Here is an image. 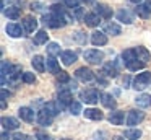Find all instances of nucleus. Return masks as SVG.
<instances>
[{"mask_svg": "<svg viewBox=\"0 0 151 140\" xmlns=\"http://www.w3.org/2000/svg\"><path fill=\"white\" fill-rule=\"evenodd\" d=\"M68 20H70L68 15H60V13H54V12H50V13H47V15L42 16L44 25L49 26V28H54V29L63 28V26L68 23Z\"/></svg>", "mask_w": 151, "mask_h": 140, "instance_id": "f257e3e1", "label": "nucleus"}, {"mask_svg": "<svg viewBox=\"0 0 151 140\" xmlns=\"http://www.w3.org/2000/svg\"><path fill=\"white\" fill-rule=\"evenodd\" d=\"M150 81H151V72H143V73H138L137 77L133 78L132 86H133L135 90H145V88L150 85Z\"/></svg>", "mask_w": 151, "mask_h": 140, "instance_id": "f03ea898", "label": "nucleus"}, {"mask_svg": "<svg viewBox=\"0 0 151 140\" xmlns=\"http://www.w3.org/2000/svg\"><path fill=\"white\" fill-rule=\"evenodd\" d=\"M83 57L89 64H101L102 59H104V54L101 51H96V49H88V51H85Z\"/></svg>", "mask_w": 151, "mask_h": 140, "instance_id": "7ed1b4c3", "label": "nucleus"}, {"mask_svg": "<svg viewBox=\"0 0 151 140\" xmlns=\"http://www.w3.org/2000/svg\"><path fill=\"white\" fill-rule=\"evenodd\" d=\"M143 119H145V112H143V111L133 109V111H130V112H128L125 122H127V125H137V124H140Z\"/></svg>", "mask_w": 151, "mask_h": 140, "instance_id": "20e7f679", "label": "nucleus"}, {"mask_svg": "<svg viewBox=\"0 0 151 140\" xmlns=\"http://www.w3.org/2000/svg\"><path fill=\"white\" fill-rule=\"evenodd\" d=\"M75 77L78 78V80H81V81H93L94 80V73H93V70L91 68H88V67H80L78 70L75 72Z\"/></svg>", "mask_w": 151, "mask_h": 140, "instance_id": "39448f33", "label": "nucleus"}, {"mask_svg": "<svg viewBox=\"0 0 151 140\" xmlns=\"http://www.w3.org/2000/svg\"><path fill=\"white\" fill-rule=\"evenodd\" d=\"M80 98H81L85 103H88V104H96L99 101V94H98V91H96V90H85V91H81V93H80Z\"/></svg>", "mask_w": 151, "mask_h": 140, "instance_id": "423d86ee", "label": "nucleus"}, {"mask_svg": "<svg viewBox=\"0 0 151 140\" xmlns=\"http://www.w3.org/2000/svg\"><path fill=\"white\" fill-rule=\"evenodd\" d=\"M59 103L62 106H70L73 103V96H72V90L70 88H63L59 91Z\"/></svg>", "mask_w": 151, "mask_h": 140, "instance_id": "0eeeda50", "label": "nucleus"}, {"mask_svg": "<svg viewBox=\"0 0 151 140\" xmlns=\"http://www.w3.org/2000/svg\"><path fill=\"white\" fill-rule=\"evenodd\" d=\"M23 33H24V28H21V25H18V23L7 25V34L10 38H21V36H24Z\"/></svg>", "mask_w": 151, "mask_h": 140, "instance_id": "6e6552de", "label": "nucleus"}, {"mask_svg": "<svg viewBox=\"0 0 151 140\" xmlns=\"http://www.w3.org/2000/svg\"><path fill=\"white\" fill-rule=\"evenodd\" d=\"M52 117L54 116L49 112V111L41 109L39 112H37V116H36V120H37L39 125H50V124H52Z\"/></svg>", "mask_w": 151, "mask_h": 140, "instance_id": "1a4fd4ad", "label": "nucleus"}, {"mask_svg": "<svg viewBox=\"0 0 151 140\" xmlns=\"http://www.w3.org/2000/svg\"><path fill=\"white\" fill-rule=\"evenodd\" d=\"M83 21H85L86 26L96 28V26H99V23H101V16H99L96 12H91V13H86L85 18H83Z\"/></svg>", "mask_w": 151, "mask_h": 140, "instance_id": "9d476101", "label": "nucleus"}, {"mask_svg": "<svg viewBox=\"0 0 151 140\" xmlns=\"http://www.w3.org/2000/svg\"><path fill=\"white\" fill-rule=\"evenodd\" d=\"M94 12L98 13L101 18H104V20H109L112 16V8H109L106 3H98V5L94 7Z\"/></svg>", "mask_w": 151, "mask_h": 140, "instance_id": "9b49d317", "label": "nucleus"}, {"mask_svg": "<svg viewBox=\"0 0 151 140\" xmlns=\"http://www.w3.org/2000/svg\"><path fill=\"white\" fill-rule=\"evenodd\" d=\"M83 116H85L86 119H91V120H102L104 119V114L99 109H96V107H89V109L83 111Z\"/></svg>", "mask_w": 151, "mask_h": 140, "instance_id": "f8f14e48", "label": "nucleus"}, {"mask_svg": "<svg viewBox=\"0 0 151 140\" xmlns=\"http://www.w3.org/2000/svg\"><path fill=\"white\" fill-rule=\"evenodd\" d=\"M23 28L28 33H34L37 29V20L34 16H24L23 18Z\"/></svg>", "mask_w": 151, "mask_h": 140, "instance_id": "ddd939ff", "label": "nucleus"}, {"mask_svg": "<svg viewBox=\"0 0 151 140\" xmlns=\"http://www.w3.org/2000/svg\"><path fill=\"white\" fill-rule=\"evenodd\" d=\"M91 42L94 46H106L107 44V36L102 31H94L91 34Z\"/></svg>", "mask_w": 151, "mask_h": 140, "instance_id": "4468645a", "label": "nucleus"}, {"mask_svg": "<svg viewBox=\"0 0 151 140\" xmlns=\"http://www.w3.org/2000/svg\"><path fill=\"white\" fill-rule=\"evenodd\" d=\"M124 120H125L124 111H114V112H111V116H109V122H111L112 125H122Z\"/></svg>", "mask_w": 151, "mask_h": 140, "instance_id": "2eb2a0df", "label": "nucleus"}, {"mask_svg": "<svg viewBox=\"0 0 151 140\" xmlns=\"http://www.w3.org/2000/svg\"><path fill=\"white\" fill-rule=\"evenodd\" d=\"M117 20L119 21H122V23H125V25H132L133 23V15H132L128 10H125V8H122V10H119L117 12Z\"/></svg>", "mask_w": 151, "mask_h": 140, "instance_id": "dca6fc26", "label": "nucleus"}, {"mask_svg": "<svg viewBox=\"0 0 151 140\" xmlns=\"http://www.w3.org/2000/svg\"><path fill=\"white\" fill-rule=\"evenodd\" d=\"M18 114H20L21 120H24V122H33L34 120V111L31 109V107H20V111H18Z\"/></svg>", "mask_w": 151, "mask_h": 140, "instance_id": "f3484780", "label": "nucleus"}, {"mask_svg": "<svg viewBox=\"0 0 151 140\" xmlns=\"http://www.w3.org/2000/svg\"><path fill=\"white\" fill-rule=\"evenodd\" d=\"M104 33H107V34H112V36H119L122 33V28L117 25V23L114 21H109L104 25Z\"/></svg>", "mask_w": 151, "mask_h": 140, "instance_id": "a211bd4d", "label": "nucleus"}, {"mask_svg": "<svg viewBox=\"0 0 151 140\" xmlns=\"http://www.w3.org/2000/svg\"><path fill=\"white\" fill-rule=\"evenodd\" d=\"M31 64H33V67L36 72H41V73H42V72L46 70V60H44L42 55H34Z\"/></svg>", "mask_w": 151, "mask_h": 140, "instance_id": "6ab92c4d", "label": "nucleus"}, {"mask_svg": "<svg viewBox=\"0 0 151 140\" xmlns=\"http://www.w3.org/2000/svg\"><path fill=\"white\" fill-rule=\"evenodd\" d=\"M2 125H4L5 130H15V129H18L20 122L15 117H2Z\"/></svg>", "mask_w": 151, "mask_h": 140, "instance_id": "aec40b11", "label": "nucleus"}, {"mask_svg": "<svg viewBox=\"0 0 151 140\" xmlns=\"http://www.w3.org/2000/svg\"><path fill=\"white\" fill-rule=\"evenodd\" d=\"M60 59H62L63 65H72L76 62V54L73 51H63L62 55H60Z\"/></svg>", "mask_w": 151, "mask_h": 140, "instance_id": "412c9836", "label": "nucleus"}, {"mask_svg": "<svg viewBox=\"0 0 151 140\" xmlns=\"http://www.w3.org/2000/svg\"><path fill=\"white\" fill-rule=\"evenodd\" d=\"M99 98H101V103L104 104L106 107H109V109H114V107H115V99H114V96H112V94L101 93V94H99Z\"/></svg>", "mask_w": 151, "mask_h": 140, "instance_id": "4be33fe9", "label": "nucleus"}, {"mask_svg": "<svg viewBox=\"0 0 151 140\" xmlns=\"http://www.w3.org/2000/svg\"><path fill=\"white\" fill-rule=\"evenodd\" d=\"M62 104L59 103V101H50V103H47L46 106H44V109L46 111H49L50 114H52V116H57V114L60 112V111H62Z\"/></svg>", "mask_w": 151, "mask_h": 140, "instance_id": "5701e85b", "label": "nucleus"}, {"mask_svg": "<svg viewBox=\"0 0 151 140\" xmlns=\"http://www.w3.org/2000/svg\"><path fill=\"white\" fill-rule=\"evenodd\" d=\"M135 54H137V57H138V60H141V62H145L146 64L148 60L151 59V54L148 52V49H145V47H135Z\"/></svg>", "mask_w": 151, "mask_h": 140, "instance_id": "b1692460", "label": "nucleus"}, {"mask_svg": "<svg viewBox=\"0 0 151 140\" xmlns=\"http://www.w3.org/2000/svg\"><path fill=\"white\" fill-rule=\"evenodd\" d=\"M46 64H47V70H49L50 73L57 75V73L60 72V65H59V62H57L54 57H49V59L46 60Z\"/></svg>", "mask_w": 151, "mask_h": 140, "instance_id": "393cba45", "label": "nucleus"}, {"mask_svg": "<svg viewBox=\"0 0 151 140\" xmlns=\"http://www.w3.org/2000/svg\"><path fill=\"white\" fill-rule=\"evenodd\" d=\"M5 16L10 20H18L20 18V8H17V7H5L4 10Z\"/></svg>", "mask_w": 151, "mask_h": 140, "instance_id": "a878e982", "label": "nucleus"}, {"mask_svg": "<svg viewBox=\"0 0 151 140\" xmlns=\"http://www.w3.org/2000/svg\"><path fill=\"white\" fill-rule=\"evenodd\" d=\"M135 103L141 107H148V106H151V96L150 94H138L135 98Z\"/></svg>", "mask_w": 151, "mask_h": 140, "instance_id": "bb28decb", "label": "nucleus"}, {"mask_svg": "<svg viewBox=\"0 0 151 140\" xmlns=\"http://www.w3.org/2000/svg\"><path fill=\"white\" fill-rule=\"evenodd\" d=\"M47 39H49V34H47L44 29H41V31H37L36 34H34V44L41 46V44H46Z\"/></svg>", "mask_w": 151, "mask_h": 140, "instance_id": "cd10ccee", "label": "nucleus"}, {"mask_svg": "<svg viewBox=\"0 0 151 140\" xmlns=\"http://www.w3.org/2000/svg\"><path fill=\"white\" fill-rule=\"evenodd\" d=\"M135 13H137L140 18H143V20H146V18H150V13H151V10L148 8L146 5H140L138 3L137 5V8H135Z\"/></svg>", "mask_w": 151, "mask_h": 140, "instance_id": "c85d7f7f", "label": "nucleus"}, {"mask_svg": "<svg viewBox=\"0 0 151 140\" xmlns=\"http://www.w3.org/2000/svg\"><path fill=\"white\" fill-rule=\"evenodd\" d=\"M122 59H124L125 65H128L130 62H133L137 57V54H135V49H127V51H124V54H122Z\"/></svg>", "mask_w": 151, "mask_h": 140, "instance_id": "c756f323", "label": "nucleus"}, {"mask_svg": "<svg viewBox=\"0 0 151 140\" xmlns=\"http://www.w3.org/2000/svg\"><path fill=\"white\" fill-rule=\"evenodd\" d=\"M124 137L128 139V140H137V139L141 137V130L140 129H127L124 132Z\"/></svg>", "mask_w": 151, "mask_h": 140, "instance_id": "7c9ffc66", "label": "nucleus"}, {"mask_svg": "<svg viewBox=\"0 0 151 140\" xmlns=\"http://www.w3.org/2000/svg\"><path fill=\"white\" fill-rule=\"evenodd\" d=\"M125 67H127L130 72H138V70H141V68L145 67V62H141V60H138V59H135L133 62H130V64L125 65Z\"/></svg>", "mask_w": 151, "mask_h": 140, "instance_id": "2f4dec72", "label": "nucleus"}, {"mask_svg": "<svg viewBox=\"0 0 151 140\" xmlns=\"http://www.w3.org/2000/svg\"><path fill=\"white\" fill-rule=\"evenodd\" d=\"M102 73H106L107 77H117V68L112 64H106L104 68H102Z\"/></svg>", "mask_w": 151, "mask_h": 140, "instance_id": "473e14b6", "label": "nucleus"}, {"mask_svg": "<svg viewBox=\"0 0 151 140\" xmlns=\"http://www.w3.org/2000/svg\"><path fill=\"white\" fill-rule=\"evenodd\" d=\"M47 52H49L50 55L60 54V46L57 44V42H50V44H47Z\"/></svg>", "mask_w": 151, "mask_h": 140, "instance_id": "72a5a7b5", "label": "nucleus"}, {"mask_svg": "<svg viewBox=\"0 0 151 140\" xmlns=\"http://www.w3.org/2000/svg\"><path fill=\"white\" fill-rule=\"evenodd\" d=\"M68 109H70V112H72L73 116H76V114L81 112V103H78V101H73V103L68 106Z\"/></svg>", "mask_w": 151, "mask_h": 140, "instance_id": "f704fd0d", "label": "nucleus"}, {"mask_svg": "<svg viewBox=\"0 0 151 140\" xmlns=\"http://www.w3.org/2000/svg\"><path fill=\"white\" fill-rule=\"evenodd\" d=\"M21 80H23L24 83H34V81H36V77H34V73H31V72H24V73L21 75Z\"/></svg>", "mask_w": 151, "mask_h": 140, "instance_id": "c9c22d12", "label": "nucleus"}, {"mask_svg": "<svg viewBox=\"0 0 151 140\" xmlns=\"http://www.w3.org/2000/svg\"><path fill=\"white\" fill-rule=\"evenodd\" d=\"M57 81H60V83H68V81H70V75L67 73V72L60 70L59 73H57Z\"/></svg>", "mask_w": 151, "mask_h": 140, "instance_id": "e433bc0d", "label": "nucleus"}, {"mask_svg": "<svg viewBox=\"0 0 151 140\" xmlns=\"http://www.w3.org/2000/svg\"><path fill=\"white\" fill-rule=\"evenodd\" d=\"M73 39L83 44V42H86V34H85V33H81V31H76L75 34H73Z\"/></svg>", "mask_w": 151, "mask_h": 140, "instance_id": "4c0bfd02", "label": "nucleus"}, {"mask_svg": "<svg viewBox=\"0 0 151 140\" xmlns=\"http://www.w3.org/2000/svg\"><path fill=\"white\" fill-rule=\"evenodd\" d=\"M12 139H13V140H33L29 135H26V133H21V132H17L13 137H12Z\"/></svg>", "mask_w": 151, "mask_h": 140, "instance_id": "58836bf2", "label": "nucleus"}, {"mask_svg": "<svg viewBox=\"0 0 151 140\" xmlns=\"http://www.w3.org/2000/svg\"><path fill=\"white\" fill-rule=\"evenodd\" d=\"M63 2H65V5L68 7V8H76L78 3H80V0H63Z\"/></svg>", "mask_w": 151, "mask_h": 140, "instance_id": "ea45409f", "label": "nucleus"}, {"mask_svg": "<svg viewBox=\"0 0 151 140\" xmlns=\"http://www.w3.org/2000/svg\"><path fill=\"white\" fill-rule=\"evenodd\" d=\"M73 12H75V18H85V15H83V10L80 8V7H76V8H72Z\"/></svg>", "mask_w": 151, "mask_h": 140, "instance_id": "a19ab883", "label": "nucleus"}, {"mask_svg": "<svg viewBox=\"0 0 151 140\" xmlns=\"http://www.w3.org/2000/svg\"><path fill=\"white\" fill-rule=\"evenodd\" d=\"M37 140H50V137L44 135V133H37Z\"/></svg>", "mask_w": 151, "mask_h": 140, "instance_id": "79ce46f5", "label": "nucleus"}, {"mask_svg": "<svg viewBox=\"0 0 151 140\" xmlns=\"http://www.w3.org/2000/svg\"><path fill=\"white\" fill-rule=\"evenodd\" d=\"M8 96H10V93H8L7 90H2V99H7Z\"/></svg>", "mask_w": 151, "mask_h": 140, "instance_id": "37998d69", "label": "nucleus"}, {"mask_svg": "<svg viewBox=\"0 0 151 140\" xmlns=\"http://www.w3.org/2000/svg\"><path fill=\"white\" fill-rule=\"evenodd\" d=\"M2 140H10V137H8V133H7V132L2 133Z\"/></svg>", "mask_w": 151, "mask_h": 140, "instance_id": "c03bdc74", "label": "nucleus"}, {"mask_svg": "<svg viewBox=\"0 0 151 140\" xmlns=\"http://www.w3.org/2000/svg\"><path fill=\"white\" fill-rule=\"evenodd\" d=\"M145 5H146V7H148V8H150V10H151V0H145Z\"/></svg>", "mask_w": 151, "mask_h": 140, "instance_id": "a18cd8bd", "label": "nucleus"}, {"mask_svg": "<svg viewBox=\"0 0 151 140\" xmlns=\"http://www.w3.org/2000/svg\"><path fill=\"white\" fill-rule=\"evenodd\" d=\"M112 140H125V139H122V137H119V135H117V137H114Z\"/></svg>", "mask_w": 151, "mask_h": 140, "instance_id": "49530a36", "label": "nucleus"}, {"mask_svg": "<svg viewBox=\"0 0 151 140\" xmlns=\"http://www.w3.org/2000/svg\"><path fill=\"white\" fill-rule=\"evenodd\" d=\"M130 2H132V3H137V5H138V3L141 2V0H130Z\"/></svg>", "mask_w": 151, "mask_h": 140, "instance_id": "de8ad7c7", "label": "nucleus"}, {"mask_svg": "<svg viewBox=\"0 0 151 140\" xmlns=\"http://www.w3.org/2000/svg\"><path fill=\"white\" fill-rule=\"evenodd\" d=\"M83 2H85V3H93L94 0H83Z\"/></svg>", "mask_w": 151, "mask_h": 140, "instance_id": "09e8293b", "label": "nucleus"}, {"mask_svg": "<svg viewBox=\"0 0 151 140\" xmlns=\"http://www.w3.org/2000/svg\"><path fill=\"white\" fill-rule=\"evenodd\" d=\"M62 140H72V139H62Z\"/></svg>", "mask_w": 151, "mask_h": 140, "instance_id": "8fccbe9b", "label": "nucleus"}]
</instances>
